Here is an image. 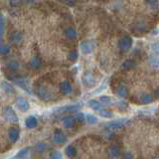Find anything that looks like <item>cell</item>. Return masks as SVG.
Listing matches in <instances>:
<instances>
[{"label": "cell", "mask_w": 159, "mask_h": 159, "mask_svg": "<svg viewBox=\"0 0 159 159\" xmlns=\"http://www.w3.org/2000/svg\"><path fill=\"white\" fill-rule=\"evenodd\" d=\"M36 93L37 96L43 99V101H51L54 98V93L52 92V89H50L47 87H40L38 89H36Z\"/></svg>", "instance_id": "1"}, {"label": "cell", "mask_w": 159, "mask_h": 159, "mask_svg": "<svg viewBox=\"0 0 159 159\" xmlns=\"http://www.w3.org/2000/svg\"><path fill=\"white\" fill-rule=\"evenodd\" d=\"M3 116L7 121L11 122V123H17L19 121V118L17 116L16 112H15L14 109L10 107H6L3 111Z\"/></svg>", "instance_id": "2"}, {"label": "cell", "mask_w": 159, "mask_h": 159, "mask_svg": "<svg viewBox=\"0 0 159 159\" xmlns=\"http://www.w3.org/2000/svg\"><path fill=\"white\" fill-rule=\"evenodd\" d=\"M132 43L133 40L130 36H123L120 39V42H119V48H120L121 52L125 53L128 52L130 48L132 47Z\"/></svg>", "instance_id": "3"}, {"label": "cell", "mask_w": 159, "mask_h": 159, "mask_svg": "<svg viewBox=\"0 0 159 159\" xmlns=\"http://www.w3.org/2000/svg\"><path fill=\"white\" fill-rule=\"evenodd\" d=\"M82 80H83V84L88 88H93L94 86H96V84H97L96 79L93 78V76L89 72L84 73L83 75Z\"/></svg>", "instance_id": "4"}, {"label": "cell", "mask_w": 159, "mask_h": 159, "mask_svg": "<svg viewBox=\"0 0 159 159\" xmlns=\"http://www.w3.org/2000/svg\"><path fill=\"white\" fill-rule=\"evenodd\" d=\"M80 48H81V52L84 55H89L93 51L94 44L92 41H84L80 44Z\"/></svg>", "instance_id": "5"}, {"label": "cell", "mask_w": 159, "mask_h": 159, "mask_svg": "<svg viewBox=\"0 0 159 159\" xmlns=\"http://www.w3.org/2000/svg\"><path fill=\"white\" fill-rule=\"evenodd\" d=\"M15 102H16L17 107H18L21 111H23V112L27 111L28 109H29V107H30L29 102H28L25 98L18 97V98H16V101H15Z\"/></svg>", "instance_id": "6"}, {"label": "cell", "mask_w": 159, "mask_h": 159, "mask_svg": "<svg viewBox=\"0 0 159 159\" xmlns=\"http://www.w3.org/2000/svg\"><path fill=\"white\" fill-rule=\"evenodd\" d=\"M53 137H54L55 143H57V144H63L67 140L66 135H65L64 132L62 130H60V129H56V130L54 131Z\"/></svg>", "instance_id": "7"}, {"label": "cell", "mask_w": 159, "mask_h": 159, "mask_svg": "<svg viewBox=\"0 0 159 159\" xmlns=\"http://www.w3.org/2000/svg\"><path fill=\"white\" fill-rule=\"evenodd\" d=\"M59 89H60V92H61L64 96H68V94H70L73 91L72 84H70V82H68V81H64L60 84Z\"/></svg>", "instance_id": "8"}, {"label": "cell", "mask_w": 159, "mask_h": 159, "mask_svg": "<svg viewBox=\"0 0 159 159\" xmlns=\"http://www.w3.org/2000/svg\"><path fill=\"white\" fill-rule=\"evenodd\" d=\"M127 121L126 118H121V119H116V120H113L111 122H109L107 124V127L108 129H118V128H121L124 123Z\"/></svg>", "instance_id": "9"}, {"label": "cell", "mask_w": 159, "mask_h": 159, "mask_svg": "<svg viewBox=\"0 0 159 159\" xmlns=\"http://www.w3.org/2000/svg\"><path fill=\"white\" fill-rule=\"evenodd\" d=\"M14 82L17 86L22 88L24 91H26L29 93H31V91H30V87H29V83H28L27 80H25L24 78H17V79L14 80Z\"/></svg>", "instance_id": "10"}, {"label": "cell", "mask_w": 159, "mask_h": 159, "mask_svg": "<svg viewBox=\"0 0 159 159\" xmlns=\"http://www.w3.org/2000/svg\"><path fill=\"white\" fill-rule=\"evenodd\" d=\"M107 154L111 159L116 158L119 156V154H120V148H119L117 145H116V144L111 145L107 148Z\"/></svg>", "instance_id": "11"}, {"label": "cell", "mask_w": 159, "mask_h": 159, "mask_svg": "<svg viewBox=\"0 0 159 159\" xmlns=\"http://www.w3.org/2000/svg\"><path fill=\"white\" fill-rule=\"evenodd\" d=\"M65 36H66V38L69 39L70 41H74V40L77 38V31H76V29H75V27L70 26L65 30Z\"/></svg>", "instance_id": "12"}, {"label": "cell", "mask_w": 159, "mask_h": 159, "mask_svg": "<svg viewBox=\"0 0 159 159\" xmlns=\"http://www.w3.org/2000/svg\"><path fill=\"white\" fill-rule=\"evenodd\" d=\"M8 135H9L10 141H11L12 143H15L19 138V129L16 127H11L9 129Z\"/></svg>", "instance_id": "13"}, {"label": "cell", "mask_w": 159, "mask_h": 159, "mask_svg": "<svg viewBox=\"0 0 159 159\" xmlns=\"http://www.w3.org/2000/svg\"><path fill=\"white\" fill-rule=\"evenodd\" d=\"M81 107L82 106H79V104H72V106H67V107H63L61 108H59L58 111H62V112H78Z\"/></svg>", "instance_id": "14"}, {"label": "cell", "mask_w": 159, "mask_h": 159, "mask_svg": "<svg viewBox=\"0 0 159 159\" xmlns=\"http://www.w3.org/2000/svg\"><path fill=\"white\" fill-rule=\"evenodd\" d=\"M76 119H75L73 116H65L63 118V125L64 127L66 128H73L75 126V123H76Z\"/></svg>", "instance_id": "15"}, {"label": "cell", "mask_w": 159, "mask_h": 159, "mask_svg": "<svg viewBox=\"0 0 159 159\" xmlns=\"http://www.w3.org/2000/svg\"><path fill=\"white\" fill-rule=\"evenodd\" d=\"M11 42L15 45H20L23 42V34L21 32H13L11 35Z\"/></svg>", "instance_id": "16"}, {"label": "cell", "mask_w": 159, "mask_h": 159, "mask_svg": "<svg viewBox=\"0 0 159 159\" xmlns=\"http://www.w3.org/2000/svg\"><path fill=\"white\" fill-rule=\"evenodd\" d=\"M29 66L33 70H38L41 68L42 66V62L38 57H33L31 58V60L29 61Z\"/></svg>", "instance_id": "17"}, {"label": "cell", "mask_w": 159, "mask_h": 159, "mask_svg": "<svg viewBox=\"0 0 159 159\" xmlns=\"http://www.w3.org/2000/svg\"><path fill=\"white\" fill-rule=\"evenodd\" d=\"M25 124H26V127H28V128H35L38 125V120L35 116H30L26 118Z\"/></svg>", "instance_id": "18"}, {"label": "cell", "mask_w": 159, "mask_h": 159, "mask_svg": "<svg viewBox=\"0 0 159 159\" xmlns=\"http://www.w3.org/2000/svg\"><path fill=\"white\" fill-rule=\"evenodd\" d=\"M135 66H136V63L134 62L133 60L128 59V60H125V61L121 64V69L125 70V71H129V70L135 68Z\"/></svg>", "instance_id": "19"}, {"label": "cell", "mask_w": 159, "mask_h": 159, "mask_svg": "<svg viewBox=\"0 0 159 159\" xmlns=\"http://www.w3.org/2000/svg\"><path fill=\"white\" fill-rule=\"evenodd\" d=\"M139 99H140V102L142 104H149L154 101V97L151 93H144L139 98Z\"/></svg>", "instance_id": "20"}, {"label": "cell", "mask_w": 159, "mask_h": 159, "mask_svg": "<svg viewBox=\"0 0 159 159\" xmlns=\"http://www.w3.org/2000/svg\"><path fill=\"white\" fill-rule=\"evenodd\" d=\"M89 107L93 108V111H99L101 109L104 108V107L102 106V104L98 101H97V99H92V101H89Z\"/></svg>", "instance_id": "21"}, {"label": "cell", "mask_w": 159, "mask_h": 159, "mask_svg": "<svg viewBox=\"0 0 159 159\" xmlns=\"http://www.w3.org/2000/svg\"><path fill=\"white\" fill-rule=\"evenodd\" d=\"M127 93H128L127 88L125 86H123V84L118 86V88L116 89V94L119 98H126Z\"/></svg>", "instance_id": "22"}, {"label": "cell", "mask_w": 159, "mask_h": 159, "mask_svg": "<svg viewBox=\"0 0 159 159\" xmlns=\"http://www.w3.org/2000/svg\"><path fill=\"white\" fill-rule=\"evenodd\" d=\"M0 87H1V89L5 93H13V87L11 86V84H9L6 81L1 82V84H0Z\"/></svg>", "instance_id": "23"}, {"label": "cell", "mask_w": 159, "mask_h": 159, "mask_svg": "<svg viewBox=\"0 0 159 159\" xmlns=\"http://www.w3.org/2000/svg\"><path fill=\"white\" fill-rule=\"evenodd\" d=\"M6 67L9 69V70H11V71H16V70L19 69V63L16 61V60H9V61L6 63Z\"/></svg>", "instance_id": "24"}, {"label": "cell", "mask_w": 159, "mask_h": 159, "mask_svg": "<svg viewBox=\"0 0 159 159\" xmlns=\"http://www.w3.org/2000/svg\"><path fill=\"white\" fill-rule=\"evenodd\" d=\"M65 153H66V155L70 158H73L76 156L77 154V150L76 148H75L73 145H68L66 147V149H65Z\"/></svg>", "instance_id": "25"}, {"label": "cell", "mask_w": 159, "mask_h": 159, "mask_svg": "<svg viewBox=\"0 0 159 159\" xmlns=\"http://www.w3.org/2000/svg\"><path fill=\"white\" fill-rule=\"evenodd\" d=\"M10 50H11V47L9 44L0 43V54L1 55H8L10 53Z\"/></svg>", "instance_id": "26"}, {"label": "cell", "mask_w": 159, "mask_h": 159, "mask_svg": "<svg viewBox=\"0 0 159 159\" xmlns=\"http://www.w3.org/2000/svg\"><path fill=\"white\" fill-rule=\"evenodd\" d=\"M28 151H29V148L28 147L22 149V150H20L17 153V155L15 156V159H26L27 156H28Z\"/></svg>", "instance_id": "27"}, {"label": "cell", "mask_w": 159, "mask_h": 159, "mask_svg": "<svg viewBox=\"0 0 159 159\" xmlns=\"http://www.w3.org/2000/svg\"><path fill=\"white\" fill-rule=\"evenodd\" d=\"M98 112L99 113V116L104 117V118H111L112 116V112L111 111H108V109H107V108H102Z\"/></svg>", "instance_id": "28"}, {"label": "cell", "mask_w": 159, "mask_h": 159, "mask_svg": "<svg viewBox=\"0 0 159 159\" xmlns=\"http://www.w3.org/2000/svg\"><path fill=\"white\" fill-rule=\"evenodd\" d=\"M5 31V20L3 15H0V39L2 38Z\"/></svg>", "instance_id": "29"}, {"label": "cell", "mask_w": 159, "mask_h": 159, "mask_svg": "<svg viewBox=\"0 0 159 159\" xmlns=\"http://www.w3.org/2000/svg\"><path fill=\"white\" fill-rule=\"evenodd\" d=\"M79 58V54L77 51H71L68 54V59L70 60L71 62H76Z\"/></svg>", "instance_id": "30"}, {"label": "cell", "mask_w": 159, "mask_h": 159, "mask_svg": "<svg viewBox=\"0 0 159 159\" xmlns=\"http://www.w3.org/2000/svg\"><path fill=\"white\" fill-rule=\"evenodd\" d=\"M99 102H101L102 106H108V104H111V99L109 97L107 96H102L101 97V99H99Z\"/></svg>", "instance_id": "31"}, {"label": "cell", "mask_w": 159, "mask_h": 159, "mask_svg": "<svg viewBox=\"0 0 159 159\" xmlns=\"http://www.w3.org/2000/svg\"><path fill=\"white\" fill-rule=\"evenodd\" d=\"M86 118H87V120L89 124H96L98 121V117L96 116H93V114H88Z\"/></svg>", "instance_id": "32"}, {"label": "cell", "mask_w": 159, "mask_h": 159, "mask_svg": "<svg viewBox=\"0 0 159 159\" xmlns=\"http://www.w3.org/2000/svg\"><path fill=\"white\" fill-rule=\"evenodd\" d=\"M62 158H63L62 153L57 151V150L52 151L51 153H50V159H62Z\"/></svg>", "instance_id": "33"}, {"label": "cell", "mask_w": 159, "mask_h": 159, "mask_svg": "<svg viewBox=\"0 0 159 159\" xmlns=\"http://www.w3.org/2000/svg\"><path fill=\"white\" fill-rule=\"evenodd\" d=\"M74 118L77 119V120L80 122H84V120H86V116H84V114L83 112H79V111L76 113V116H75Z\"/></svg>", "instance_id": "34"}, {"label": "cell", "mask_w": 159, "mask_h": 159, "mask_svg": "<svg viewBox=\"0 0 159 159\" xmlns=\"http://www.w3.org/2000/svg\"><path fill=\"white\" fill-rule=\"evenodd\" d=\"M9 3L12 7H18L22 4V0H9Z\"/></svg>", "instance_id": "35"}, {"label": "cell", "mask_w": 159, "mask_h": 159, "mask_svg": "<svg viewBox=\"0 0 159 159\" xmlns=\"http://www.w3.org/2000/svg\"><path fill=\"white\" fill-rule=\"evenodd\" d=\"M150 63H151V65H152L153 67L157 68V66H158V60H157V58L153 59V57H152V59L150 60Z\"/></svg>", "instance_id": "36"}, {"label": "cell", "mask_w": 159, "mask_h": 159, "mask_svg": "<svg viewBox=\"0 0 159 159\" xmlns=\"http://www.w3.org/2000/svg\"><path fill=\"white\" fill-rule=\"evenodd\" d=\"M36 148H37L38 152H43V150H44V143H38Z\"/></svg>", "instance_id": "37"}, {"label": "cell", "mask_w": 159, "mask_h": 159, "mask_svg": "<svg viewBox=\"0 0 159 159\" xmlns=\"http://www.w3.org/2000/svg\"><path fill=\"white\" fill-rule=\"evenodd\" d=\"M65 3L69 5V6H74L76 4V0H65Z\"/></svg>", "instance_id": "38"}, {"label": "cell", "mask_w": 159, "mask_h": 159, "mask_svg": "<svg viewBox=\"0 0 159 159\" xmlns=\"http://www.w3.org/2000/svg\"><path fill=\"white\" fill-rule=\"evenodd\" d=\"M123 159H134V157L130 152H126L125 154H124Z\"/></svg>", "instance_id": "39"}, {"label": "cell", "mask_w": 159, "mask_h": 159, "mask_svg": "<svg viewBox=\"0 0 159 159\" xmlns=\"http://www.w3.org/2000/svg\"><path fill=\"white\" fill-rule=\"evenodd\" d=\"M145 1H149V0H145Z\"/></svg>", "instance_id": "40"}]
</instances>
